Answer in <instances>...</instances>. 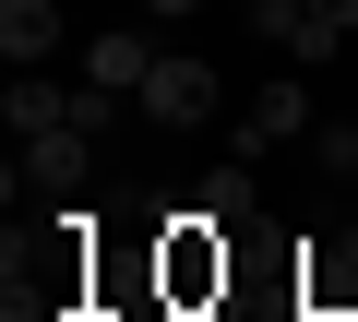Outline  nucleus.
I'll list each match as a JSON object with an SVG mask.
<instances>
[{"instance_id": "2", "label": "nucleus", "mask_w": 358, "mask_h": 322, "mask_svg": "<svg viewBox=\"0 0 358 322\" xmlns=\"http://www.w3.org/2000/svg\"><path fill=\"white\" fill-rule=\"evenodd\" d=\"M310 131H322V119H310V84H263L227 143H239V155H275V143H310Z\"/></svg>"}, {"instance_id": "4", "label": "nucleus", "mask_w": 358, "mask_h": 322, "mask_svg": "<svg viewBox=\"0 0 358 322\" xmlns=\"http://www.w3.org/2000/svg\"><path fill=\"white\" fill-rule=\"evenodd\" d=\"M0 131H24V143H48V131H72V96H60L48 72H13V96H0Z\"/></svg>"}, {"instance_id": "13", "label": "nucleus", "mask_w": 358, "mask_h": 322, "mask_svg": "<svg viewBox=\"0 0 358 322\" xmlns=\"http://www.w3.org/2000/svg\"><path fill=\"white\" fill-rule=\"evenodd\" d=\"M143 13H155V24H179V13H203V0H143Z\"/></svg>"}, {"instance_id": "9", "label": "nucleus", "mask_w": 358, "mask_h": 322, "mask_svg": "<svg viewBox=\"0 0 358 322\" xmlns=\"http://www.w3.org/2000/svg\"><path fill=\"white\" fill-rule=\"evenodd\" d=\"M299 13H310V60H334L358 36V0H299Z\"/></svg>"}, {"instance_id": "11", "label": "nucleus", "mask_w": 358, "mask_h": 322, "mask_svg": "<svg viewBox=\"0 0 358 322\" xmlns=\"http://www.w3.org/2000/svg\"><path fill=\"white\" fill-rule=\"evenodd\" d=\"M310 155H322V168H358V119H322V131H310Z\"/></svg>"}, {"instance_id": "14", "label": "nucleus", "mask_w": 358, "mask_h": 322, "mask_svg": "<svg viewBox=\"0 0 358 322\" xmlns=\"http://www.w3.org/2000/svg\"><path fill=\"white\" fill-rule=\"evenodd\" d=\"M299 322H346V310H310V298H299Z\"/></svg>"}, {"instance_id": "5", "label": "nucleus", "mask_w": 358, "mask_h": 322, "mask_svg": "<svg viewBox=\"0 0 358 322\" xmlns=\"http://www.w3.org/2000/svg\"><path fill=\"white\" fill-rule=\"evenodd\" d=\"M167 48H143V36H96L84 48V84H108V96H143V72H155Z\"/></svg>"}, {"instance_id": "10", "label": "nucleus", "mask_w": 358, "mask_h": 322, "mask_svg": "<svg viewBox=\"0 0 358 322\" xmlns=\"http://www.w3.org/2000/svg\"><path fill=\"white\" fill-rule=\"evenodd\" d=\"M72 131L108 143V131H120V96H108V84H72Z\"/></svg>"}, {"instance_id": "6", "label": "nucleus", "mask_w": 358, "mask_h": 322, "mask_svg": "<svg viewBox=\"0 0 358 322\" xmlns=\"http://www.w3.org/2000/svg\"><path fill=\"white\" fill-rule=\"evenodd\" d=\"M203 215H215V227H251V215H263V191H251V155L203 168Z\"/></svg>"}, {"instance_id": "7", "label": "nucleus", "mask_w": 358, "mask_h": 322, "mask_svg": "<svg viewBox=\"0 0 358 322\" xmlns=\"http://www.w3.org/2000/svg\"><path fill=\"white\" fill-rule=\"evenodd\" d=\"M84 168H96L84 131H48V143H36V180H48V191H84Z\"/></svg>"}, {"instance_id": "1", "label": "nucleus", "mask_w": 358, "mask_h": 322, "mask_svg": "<svg viewBox=\"0 0 358 322\" xmlns=\"http://www.w3.org/2000/svg\"><path fill=\"white\" fill-rule=\"evenodd\" d=\"M131 108H143V131H203V119H215V72H203L192 48H167V60L143 72Z\"/></svg>"}, {"instance_id": "12", "label": "nucleus", "mask_w": 358, "mask_h": 322, "mask_svg": "<svg viewBox=\"0 0 358 322\" xmlns=\"http://www.w3.org/2000/svg\"><path fill=\"white\" fill-rule=\"evenodd\" d=\"M13 322H84V310H48V298H13Z\"/></svg>"}, {"instance_id": "3", "label": "nucleus", "mask_w": 358, "mask_h": 322, "mask_svg": "<svg viewBox=\"0 0 358 322\" xmlns=\"http://www.w3.org/2000/svg\"><path fill=\"white\" fill-rule=\"evenodd\" d=\"M60 36H72V24H60V0H0V48H13V72H48Z\"/></svg>"}, {"instance_id": "8", "label": "nucleus", "mask_w": 358, "mask_h": 322, "mask_svg": "<svg viewBox=\"0 0 358 322\" xmlns=\"http://www.w3.org/2000/svg\"><path fill=\"white\" fill-rule=\"evenodd\" d=\"M251 36H275L287 60H310V13H299V0H251Z\"/></svg>"}]
</instances>
